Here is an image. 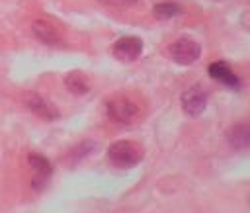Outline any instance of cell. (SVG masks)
Segmentation results:
<instances>
[{
	"instance_id": "obj_2",
	"label": "cell",
	"mask_w": 250,
	"mask_h": 213,
	"mask_svg": "<svg viewBox=\"0 0 250 213\" xmlns=\"http://www.w3.org/2000/svg\"><path fill=\"white\" fill-rule=\"evenodd\" d=\"M105 109H107L109 119L115 121V123H121V125L133 123L141 113L139 104L131 98H125V96H115V98L107 100Z\"/></svg>"
},
{
	"instance_id": "obj_15",
	"label": "cell",
	"mask_w": 250,
	"mask_h": 213,
	"mask_svg": "<svg viewBox=\"0 0 250 213\" xmlns=\"http://www.w3.org/2000/svg\"><path fill=\"white\" fill-rule=\"evenodd\" d=\"M242 25H244V27H246V29L250 31V10L242 14Z\"/></svg>"
},
{
	"instance_id": "obj_3",
	"label": "cell",
	"mask_w": 250,
	"mask_h": 213,
	"mask_svg": "<svg viewBox=\"0 0 250 213\" xmlns=\"http://www.w3.org/2000/svg\"><path fill=\"white\" fill-rule=\"evenodd\" d=\"M168 53L170 57L178 63V64H191L199 59L201 55V47L197 41L189 39V37H180L176 39L174 43H170L168 47Z\"/></svg>"
},
{
	"instance_id": "obj_6",
	"label": "cell",
	"mask_w": 250,
	"mask_h": 213,
	"mask_svg": "<svg viewBox=\"0 0 250 213\" xmlns=\"http://www.w3.org/2000/svg\"><path fill=\"white\" fill-rule=\"evenodd\" d=\"M23 102H25V106L31 109V113H35L37 117H41V119H45V121H53V119L59 117L57 107H55L51 102H47L43 96H39L37 92H27Z\"/></svg>"
},
{
	"instance_id": "obj_11",
	"label": "cell",
	"mask_w": 250,
	"mask_h": 213,
	"mask_svg": "<svg viewBox=\"0 0 250 213\" xmlns=\"http://www.w3.org/2000/svg\"><path fill=\"white\" fill-rule=\"evenodd\" d=\"M64 86H66L72 94H76V96H82V94H86V92L90 90L88 78H86L82 72H78V70L68 72V74L64 76Z\"/></svg>"
},
{
	"instance_id": "obj_4",
	"label": "cell",
	"mask_w": 250,
	"mask_h": 213,
	"mask_svg": "<svg viewBox=\"0 0 250 213\" xmlns=\"http://www.w3.org/2000/svg\"><path fill=\"white\" fill-rule=\"evenodd\" d=\"M143 53V41L135 35H125L113 43V57L121 63H133Z\"/></svg>"
},
{
	"instance_id": "obj_12",
	"label": "cell",
	"mask_w": 250,
	"mask_h": 213,
	"mask_svg": "<svg viewBox=\"0 0 250 213\" xmlns=\"http://www.w3.org/2000/svg\"><path fill=\"white\" fill-rule=\"evenodd\" d=\"M180 12H182L180 6L174 4V2H160V4H156L154 10H152V14H154L156 20H172V18H176Z\"/></svg>"
},
{
	"instance_id": "obj_9",
	"label": "cell",
	"mask_w": 250,
	"mask_h": 213,
	"mask_svg": "<svg viewBox=\"0 0 250 213\" xmlns=\"http://www.w3.org/2000/svg\"><path fill=\"white\" fill-rule=\"evenodd\" d=\"M207 70H209L211 78H215L217 82H221V84H225V86H229V88H238V84H240L238 76H236V74L229 68V64L223 63V61H215V63H211Z\"/></svg>"
},
{
	"instance_id": "obj_1",
	"label": "cell",
	"mask_w": 250,
	"mask_h": 213,
	"mask_svg": "<svg viewBox=\"0 0 250 213\" xmlns=\"http://www.w3.org/2000/svg\"><path fill=\"white\" fill-rule=\"evenodd\" d=\"M107 158L109 162L115 166V168H133L141 162L143 158V149L129 141V139H121V141H115L109 145L107 149Z\"/></svg>"
},
{
	"instance_id": "obj_7",
	"label": "cell",
	"mask_w": 250,
	"mask_h": 213,
	"mask_svg": "<svg viewBox=\"0 0 250 213\" xmlns=\"http://www.w3.org/2000/svg\"><path fill=\"white\" fill-rule=\"evenodd\" d=\"M27 162H29V166H31V170H33V180H31V184H33V188L41 190V188L47 184V180L51 178L53 166H51V162H49L43 154H35V152H31V154L27 156Z\"/></svg>"
},
{
	"instance_id": "obj_5",
	"label": "cell",
	"mask_w": 250,
	"mask_h": 213,
	"mask_svg": "<svg viewBox=\"0 0 250 213\" xmlns=\"http://www.w3.org/2000/svg\"><path fill=\"white\" fill-rule=\"evenodd\" d=\"M182 109L189 115V117H197L203 113L205 106H207V94L201 86H191L182 94Z\"/></svg>"
},
{
	"instance_id": "obj_8",
	"label": "cell",
	"mask_w": 250,
	"mask_h": 213,
	"mask_svg": "<svg viewBox=\"0 0 250 213\" xmlns=\"http://www.w3.org/2000/svg\"><path fill=\"white\" fill-rule=\"evenodd\" d=\"M31 31L33 35L45 43V45H51V47H57V45H62V39H61V33L57 31V27L53 23H49L47 20H35L31 23Z\"/></svg>"
},
{
	"instance_id": "obj_13",
	"label": "cell",
	"mask_w": 250,
	"mask_h": 213,
	"mask_svg": "<svg viewBox=\"0 0 250 213\" xmlns=\"http://www.w3.org/2000/svg\"><path fill=\"white\" fill-rule=\"evenodd\" d=\"M92 150H94V143H92V141H82L80 145H76V147L70 150V158H72V160H80V158L88 156Z\"/></svg>"
},
{
	"instance_id": "obj_10",
	"label": "cell",
	"mask_w": 250,
	"mask_h": 213,
	"mask_svg": "<svg viewBox=\"0 0 250 213\" xmlns=\"http://www.w3.org/2000/svg\"><path fill=\"white\" fill-rule=\"evenodd\" d=\"M229 143L234 149H250V123H238L229 131Z\"/></svg>"
},
{
	"instance_id": "obj_14",
	"label": "cell",
	"mask_w": 250,
	"mask_h": 213,
	"mask_svg": "<svg viewBox=\"0 0 250 213\" xmlns=\"http://www.w3.org/2000/svg\"><path fill=\"white\" fill-rule=\"evenodd\" d=\"M104 4H109V6H115V8H131L135 4H139V0H102Z\"/></svg>"
}]
</instances>
